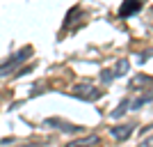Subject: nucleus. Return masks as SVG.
<instances>
[{
  "label": "nucleus",
  "mask_w": 153,
  "mask_h": 147,
  "mask_svg": "<svg viewBox=\"0 0 153 147\" xmlns=\"http://www.w3.org/2000/svg\"><path fill=\"white\" fill-rule=\"evenodd\" d=\"M71 94L76 99H82V101H98L101 99V90H96L91 83H78L76 87L71 90Z\"/></svg>",
  "instance_id": "2"
},
{
  "label": "nucleus",
  "mask_w": 153,
  "mask_h": 147,
  "mask_svg": "<svg viewBox=\"0 0 153 147\" xmlns=\"http://www.w3.org/2000/svg\"><path fill=\"white\" fill-rule=\"evenodd\" d=\"M142 9V2H137V0H130V2H123L121 7H119V16L121 19H126V16H133V14H137Z\"/></svg>",
  "instance_id": "5"
},
{
  "label": "nucleus",
  "mask_w": 153,
  "mask_h": 147,
  "mask_svg": "<svg viewBox=\"0 0 153 147\" xmlns=\"http://www.w3.org/2000/svg\"><path fill=\"white\" fill-rule=\"evenodd\" d=\"M149 101H153V90H151V92H146V94H142V96H137L135 101H130V108L137 110V108H142V106L149 103Z\"/></svg>",
  "instance_id": "7"
},
{
  "label": "nucleus",
  "mask_w": 153,
  "mask_h": 147,
  "mask_svg": "<svg viewBox=\"0 0 153 147\" xmlns=\"http://www.w3.org/2000/svg\"><path fill=\"white\" fill-rule=\"evenodd\" d=\"M128 108H130V99L126 96V99H121V103H119V106H117V108L112 110V117H121Z\"/></svg>",
  "instance_id": "9"
},
{
  "label": "nucleus",
  "mask_w": 153,
  "mask_h": 147,
  "mask_svg": "<svg viewBox=\"0 0 153 147\" xmlns=\"http://www.w3.org/2000/svg\"><path fill=\"white\" fill-rule=\"evenodd\" d=\"M133 129H135V124H121V127H112L110 133H112L114 140H128L130 133H133Z\"/></svg>",
  "instance_id": "3"
},
{
  "label": "nucleus",
  "mask_w": 153,
  "mask_h": 147,
  "mask_svg": "<svg viewBox=\"0 0 153 147\" xmlns=\"http://www.w3.org/2000/svg\"><path fill=\"white\" fill-rule=\"evenodd\" d=\"M96 142H98V136L91 133V136H85V138H78V140L69 142V145H64V147H91Z\"/></svg>",
  "instance_id": "6"
},
{
  "label": "nucleus",
  "mask_w": 153,
  "mask_h": 147,
  "mask_svg": "<svg viewBox=\"0 0 153 147\" xmlns=\"http://www.w3.org/2000/svg\"><path fill=\"white\" fill-rule=\"evenodd\" d=\"M126 71H128V60H126V58H121L119 62L114 64V69H112V74H114V78H119V76H123Z\"/></svg>",
  "instance_id": "8"
},
{
  "label": "nucleus",
  "mask_w": 153,
  "mask_h": 147,
  "mask_svg": "<svg viewBox=\"0 0 153 147\" xmlns=\"http://www.w3.org/2000/svg\"><path fill=\"white\" fill-rule=\"evenodd\" d=\"M146 83H151V76H137L130 81V87H140V85H146Z\"/></svg>",
  "instance_id": "10"
},
{
  "label": "nucleus",
  "mask_w": 153,
  "mask_h": 147,
  "mask_svg": "<svg viewBox=\"0 0 153 147\" xmlns=\"http://www.w3.org/2000/svg\"><path fill=\"white\" fill-rule=\"evenodd\" d=\"M101 81L103 83H112V81H114V74H112V69H105L101 74Z\"/></svg>",
  "instance_id": "11"
},
{
  "label": "nucleus",
  "mask_w": 153,
  "mask_h": 147,
  "mask_svg": "<svg viewBox=\"0 0 153 147\" xmlns=\"http://www.w3.org/2000/svg\"><path fill=\"white\" fill-rule=\"evenodd\" d=\"M30 53H32V48H30V46H25V48H21V51L16 53V55H12V60H7L5 64H0V76H2V78H5V76H9V74H12V71L16 69V67H21V64L25 62Z\"/></svg>",
  "instance_id": "1"
},
{
  "label": "nucleus",
  "mask_w": 153,
  "mask_h": 147,
  "mask_svg": "<svg viewBox=\"0 0 153 147\" xmlns=\"http://www.w3.org/2000/svg\"><path fill=\"white\" fill-rule=\"evenodd\" d=\"M46 124L53 127V129H59V131H66V133H76V131H80V127H76V124H69V122H62V120H53V117H48Z\"/></svg>",
  "instance_id": "4"
},
{
  "label": "nucleus",
  "mask_w": 153,
  "mask_h": 147,
  "mask_svg": "<svg viewBox=\"0 0 153 147\" xmlns=\"http://www.w3.org/2000/svg\"><path fill=\"white\" fill-rule=\"evenodd\" d=\"M140 147H153V136H151V138H146V140H142Z\"/></svg>",
  "instance_id": "12"
}]
</instances>
